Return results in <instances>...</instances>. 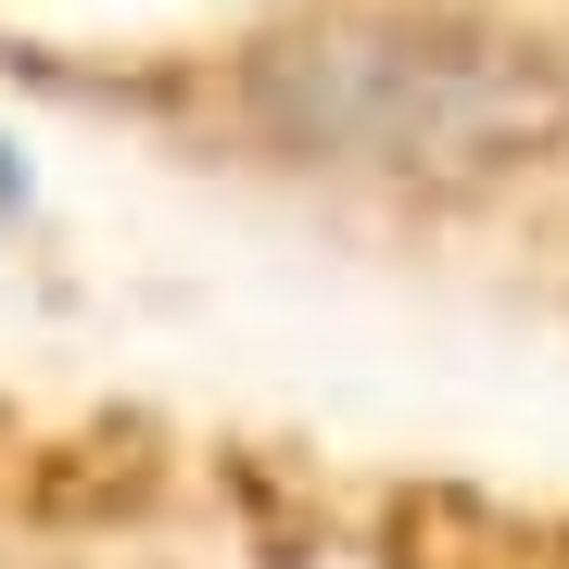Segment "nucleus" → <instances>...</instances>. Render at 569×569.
Listing matches in <instances>:
<instances>
[{
    "instance_id": "obj_2",
    "label": "nucleus",
    "mask_w": 569,
    "mask_h": 569,
    "mask_svg": "<svg viewBox=\"0 0 569 569\" xmlns=\"http://www.w3.org/2000/svg\"><path fill=\"white\" fill-rule=\"evenodd\" d=\"M0 203H13V164H0Z\"/></svg>"
},
{
    "instance_id": "obj_1",
    "label": "nucleus",
    "mask_w": 569,
    "mask_h": 569,
    "mask_svg": "<svg viewBox=\"0 0 569 569\" xmlns=\"http://www.w3.org/2000/svg\"><path fill=\"white\" fill-rule=\"evenodd\" d=\"M291 102H305L317 152H355V164H493L531 127L569 114L519 51L443 39V26H418V39L406 26L392 39H317L291 63Z\"/></svg>"
}]
</instances>
